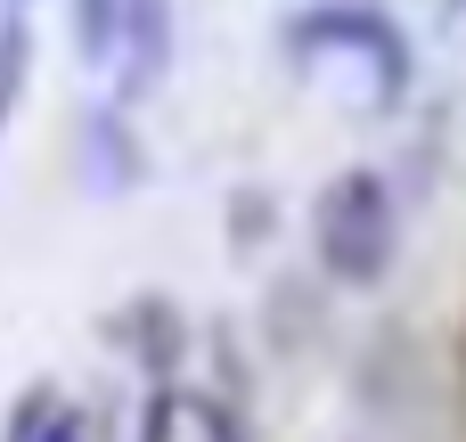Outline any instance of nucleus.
<instances>
[{"label":"nucleus","instance_id":"1a4fd4ad","mask_svg":"<svg viewBox=\"0 0 466 442\" xmlns=\"http://www.w3.org/2000/svg\"><path fill=\"white\" fill-rule=\"evenodd\" d=\"M172 418H180V394H172V377H156L139 402V442H172Z\"/></svg>","mask_w":466,"mask_h":442},{"label":"nucleus","instance_id":"9b49d317","mask_svg":"<svg viewBox=\"0 0 466 442\" xmlns=\"http://www.w3.org/2000/svg\"><path fill=\"white\" fill-rule=\"evenodd\" d=\"M33 442H82V418H74V410H57V418H49Z\"/></svg>","mask_w":466,"mask_h":442},{"label":"nucleus","instance_id":"9d476101","mask_svg":"<svg viewBox=\"0 0 466 442\" xmlns=\"http://www.w3.org/2000/svg\"><path fill=\"white\" fill-rule=\"evenodd\" d=\"M188 418H197V427H205L213 442H238V418H229L221 402H188Z\"/></svg>","mask_w":466,"mask_h":442},{"label":"nucleus","instance_id":"f03ea898","mask_svg":"<svg viewBox=\"0 0 466 442\" xmlns=\"http://www.w3.org/2000/svg\"><path fill=\"white\" fill-rule=\"evenodd\" d=\"M295 49L303 57H352L377 107H393L410 90V74H418L410 33L393 25V8H369V0H319V8H303L295 16Z\"/></svg>","mask_w":466,"mask_h":442},{"label":"nucleus","instance_id":"6e6552de","mask_svg":"<svg viewBox=\"0 0 466 442\" xmlns=\"http://www.w3.org/2000/svg\"><path fill=\"white\" fill-rule=\"evenodd\" d=\"M57 410H66V402H57L49 385H25V402L8 410V442H33L41 427H49V418H57Z\"/></svg>","mask_w":466,"mask_h":442},{"label":"nucleus","instance_id":"39448f33","mask_svg":"<svg viewBox=\"0 0 466 442\" xmlns=\"http://www.w3.org/2000/svg\"><path fill=\"white\" fill-rule=\"evenodd\" d=\"M74 49H82V66H115L123 57V0H74Z\"/></svg>","mask_w":466,"mask_h":442},{"label":"nucleus","instance_id":"f8f14e48","mask_svg":"<svg viewBox=\"0 0 466 442\" xmlns=\"http://www.w3.org/2000/svg\"><path fill=\"white\" fill-rule=\"evenodd\" d=\"M82 442H106V418H82Z\"/></svg>","mask_w":466,"mask_h":442},{"label":"nucleus","instance_id":"7ed1b4c3","mask_svg":"<svg viewBox=\"0 0 466 442\" xmlns=\"http://www.w3.org/2000/svg\"><path fill=\"white\" fill-rule=\"evenodd\" d=\"M172 66V0H123V57H115V90L147 98Z\"/></svg>","mask_w":466,"mask_h":442},{"label":"nucleus","instance_id":"423d86ee","mask_svg":"<svg viewBox=\"0 0 466 442\" xmlns=\"http://www.w3.org/2000/svg\"><path fill=\"white\" fill-rule=\"evenodd\" d=\"M25 74H33V25H25V0H8V16H0V131L16 115Z\"/></svg>","mask_w":466,"mask_h":442},{"label":"nucleus","instance_id":"f257e3e1","mask_svg":"<svg viewBox=\"0 0 466 442\" xmlns=\"http://www.w3.org/2000/svg\"><path fill=\"white\" fill-rule=\"evenodd\" d=\"M311 246L328 262V279L344 287H377L401 254V213H393V189L377 172H344L319 189V213H311Z\"/></svg>","mask_w":466,"mask_h":442},{"label":"nucleus","instance_id":"20e7f679","mask_svg":"<svg viewBox=\"0 0 466 442\" xmlns=\"http://www.w3.org/2000/svg\"><path fill=\"white\" fill-rule=\"evenodd\" d=\"M106 336L147 369V377H172V361L188 353V328H180V312L164 303V295H139V303H123V312H106Z\"/></svg>","mask_w":466,"mask_h":442},{"label":"nucleus","instance_id":"0eeeda50","mask_svg":"<svg viewBox=\"0 0 466 442\" xmlns=\"http://www.w3.org/2000/svg\"><path fill=\"white\" fill-rule=\"evenodd\" d=\"M90 148L106 156V164H98V189H139V172H147V164H139V139H131V131L115 139V115H98V123H90Z\"/></svg>","mask_w":466,"mask_h":442}]
</instances>
